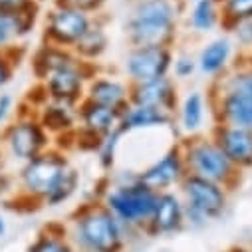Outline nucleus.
<instances>
[{"label":"nucleus","mask_w":252,"mask_h":252,"mask_svg":"<svg viewBox=\"0 0 252 252\" xmlns=\"http://www.w3.org/2000/svg\"><path fill=\"white\" fill-rule=\"evenodd\" d=\"M54 147V139L34 111H18L0 129V151L10 163L22 165Z\"/></svg>","instance_id":"423d86ee"},{"label":"nucleus","mask_w":252,"mask_h":252,"mask_svg":"<svg viewBox=\"0 0 252 252\" xmlns=\"http://www.w3.org/2000/svg\"><path fill=\"white\" fill-rule=\"evenodd\" d=\"M179 88L175 84V78L165 76L153 82L129 86V103L131 105H143L167 111L177 117L179 109Z\"/></svg>","instance_id":"4468645a"},{"label":"nucleus","mask_w":252,"mask_h":252,"mask_svg":"<svg viewBox=\"0 0 252 252\" xmlns=\"http://www.w3.org/2000/svg\"><path fill=\"white\" fill-rule=\"evenodd\" d=\"M242 56H244V58L250 62V64H252V54H242Z\"/></svg>","instance_id":"ea45409f"},{"label":"nucleus","mask_w":252,"mask_h":252,"mask_svg":"<svg viewBox=\"0 0 252 252\" xmlns=\"http://www.w3.org/2000/svg\"><path fill=\"white\" fill-rule=\"evenodd\" d=\"M36 117L44 125V129L50 133V137L54 141L64 139V137H72L78 129V109H76V105L46 99L36 109Z\"/></svg>","instance_id":"a211bd4d"},{"label":"nucleus","mask_w":252,"mask_h":252,"mask_svg":"<svg viewBox=\"0 0 252 252\" xmlns=\"http://www.w3.org/2000/svg\"><path fill=\"white\" fill-rule=\"evenodd\" d=\"M207 111H209V99L205 97V94L203 92H189L179 101V109H177L181 131L187 137L199 135L203 123H205Z\"/></svg>","instance_id":"5701e85b"},{"label":"nucleus","mask_w":252,"mask_h":252,"mask_svg":"<svg viewBox=\"0 0 252 252\" xmlns=\"http://www.w3.org/2000/svg\"><path fill=\"white\" fill-rule=\"evenodd\" d=\"M8 165V157L0 151V199H6L8 195L16 193V173H12Z\"/></svg>","instance_id":"473e14b6"},{"label":"nucleus","mask_w":252,"mask_h":252,"mask_svg":"<svg viewBox=\"0 0 252 252\" xmlns=\"http://www.w3.org/2000/svg\"><path fill=\"white\" fill-rule=\"evenodd\" d=\"M185 175H187V169H185L181 145L177 141L159 159H155L149 167H145L143 171H139L137 173V179L147 189H151L153 193L159 195V193L173 191L175 187H179L181 181L185 179Z\"/></svg>","instance_id":"9b49d317"},{"label":"nucleus","mask_w":252,"mask_h":252,"mask_svg":"<svg viewBox=\"0 0 252 252\" xmlns=\"http://www.w3.org/2000/svg\"><path fill=\"white\" fill-rule=\"evenodd\" d=\"M18 32H16V22L8 14H0V48H10L16 46Z\"/></svg>","instance_id":"f704fd0d"},{"label":"nucleus","mask_w":252,"mask_h":252,"mask_svg":"<svg viewBox=\"0 0 252 252\" xmlns=\"http://www.w3.org/2000/svg\"><path fill=\"white\" fill-rule=\"evenodd\" d=\"M78 129L97 141L119 127V119L123 113L109 109L105 105L94 103L90 99H82L78 103Z\"/></svg>","instance_id":"dca6fc26"},{"label":"nucleus","mask_w":252,"mask_h":252,"mask_svg":"<svg viewBox=\"0 0 252 252\" xmlns=\"http://www.w3.org/2000/svg\"><path fill=\"white\" fill-rule=\"evenodd\" d=\"M220 6L217 0H195L189 10V26L197 34H211L220 26Z\"/></svg>","instance_id":"393cba45"},{"label":"nucleus","mask_w":252,"mask_h":252,"mask_svg":"<svg viewBox=\"0 0 252 252\" xmlns=\"http://www.w3.org/2000/svg\"><path fill=\"white\" fill-rule=\"evenodd\" d=\"M54 6H68L82 12H88L92 16L103 14V8L107 6V0H52Z\"/></svg>","instance_id":"2f4dec72"},{"label":"nucleus","mask_w":252,"mask_h":252,"mask_svg":"<svg viewBox=\"0 0 252 252\" xmlns=\"http://www.w3.org/2000/svg\"><path fill=\"white\" fill-rule=\"evenodd\" d=\"M109 48V36L105 30V18L99 14L94 18L88 32L74 46V54L86 64H97Z\"/></svg>","instance_id":"4be33fe9"},{"label":"nucleus","mask_w":252,"mask_h":252,"mask_svg":"<svg viewBox=\"0 0 252 252\" xmlns=\"http://www.w3.org/2000/svg\"><path fill=\"white\" fill-rule=\"evenodd\" d=\"M78 187H80V173H78V169L74 165H70L64 173H62L58 183L54 185V189L50 191V195L46 197L44 205L46 207H60V205L68 203L76 195Z\"/></svg>","instance_id":"bb28decb"},{"label":"nucleus","mask_w":252,"mask_h":252,"mask_svg":"<svg viewBox=\"0 0 252 252\" xmlns=\"http://www.w3.org/2000/svg\"><path fill=\"white\" fill-rule=\"evenodd\" d=\"M187 175H195L234 191L240 185L242 171L236 169L211 135H191L179 141Z\"/></svg>","instance_id":"20e7f679"},{"label":"nucleus","mask_w":252,"mask_h":252,"mask_svg":"<svg viewBox=\"0 0 252 252\" xmlns=\"http://www.w3.org/2000/svg\"><path fill=\"white\" fill-rule=\"evenodd\" d=\"M14 109H16V99L12 94L0 92V129L14 117Z\"/></svg>","instance_id":"c9c22d12"},{"label":"nucleus","mask_w":252,"mask_h":252,"mask_svg":"<svg viewBox=\"0 0 252 252\" xmlns=\"http://www.w3.org/2000/svg\"><path fill=\"white\" fill-rule=\"evenodd\" d=\"M32 4H38V2L36 0H0V14L14 16Z\"/></svg>","instance_id":"e433bc0d"},{"label":"nucleus","mask_w":252,"mask_h":252,"mask_svg":"<svg viewBox=\"0 0 252 252\" xmlns=\"http://www.w3.org/2000/svg\"><path fill=\"white\" fill-rule=\"evenodd\" d=\"M173 58H175L173 48H157V46L129 48L123 58V74L127 78L129 86L153 82L171 74Z\"/></svg>","instance_id":"9d476101"},{"label":"nucleus","mask_w":252,"mask_h":252,"mask_svg":"<svg viewBox=\"0 0 252 252\" xmlns=\"http://www.w3.org/2000/svg\"><path fill=\"white\" fill-rule=\"evenodd\" d=\"M207 99L213 123L252 131V97L234 92L209 90Z\"/></svg>","instance_id":"f8f14e48"},{"label":"nucleus","mask_w":252,"mask_h":252,"mask_svg":"<svg viewBox=\"0 0 252 252\" xmlns=\"http://www.w3.org/2000/svg\"><path fill=\"white\" fill-rule=\"evenodd\" d=\"M70 165L72 163H70L66 151H60L56 147H52V149L44 151L42 155L18 165L14 197L24 199L28 203L44 205V201L54 189V185L58 183L62 173H64Z\"/></svg>","instance_id":"39448f33"},{"label":"nucleus","mask_w":252,"mask_h":252,"mask_svg":"<svg viewBox=\"0 0 252 252\" xmlns=\"http://www.w3.org/2000/svg\"><path fill=\"white\" fill-rule=\"evenodd\" d=\"M95 16L68 8V6H54L48 10L44 28H42V44L60 46L74 50V46L82 40V36L88 32Z\"/></svg>","instance_id":"6e6552de"},{"label":"nucleus","mask_w":252,"mask_h":252,"mask_svg":"<svg viewBox=\"0 0 252 252\" xmlns=\"http://www.w3.org/2000/svg\"><path fill=\"white\" fill-rule=\"evenodd\" d=\"M121 129L117 127L115 131H111L109 135H105L97 147V161H99V167L103 171H111L113 165H115V157H117V149H119V143H121Z\"/></svg>","instance_id":"c756f323"},{"label":"nucleus","mask_w":252,"mask_h":252,"mask_svg":"<svg viewBox=\"0 0 252 252\" xmlns=\"http://www.w3.org/2000/svg\"><path fill=\"white\" fill-rule=\"evenodd\" d=\"M215 92H234V94H242L252 97V64L240 54V60L236 64H230V68L215 78L211 82V88Z\"/></svg>","instance_id":"b1692460"},{"label":"nucleus","mask_w":252,"mask_h":252,"mask_svg":"<svg viewBox=\"0 0 252 252\" xmlns=\"http://www.w3.org/2000/svg\"><path fill=\"white\" fill-rule=\"evenodd\" d=\"M232 52H234V44L228 36H220L211 40L199 54L197 58V68L203 76L215 80L219 76H222L230 64H232Z\"/></svg>","instance_id":"6ab92c4d"},{"label":"nucleus","mask_w":252,"mask_h":252,"mask_svg":"<svg viewBox=\"0 0 252 252\" xmlns=\"http://www.w3.org/2000/svg\"><path fill=\"white\" fill-rule=\"evenodd\" d=\"M220 6V26L228 32L234 24L252 18V0H217Z\"/></svg>","instance_id":"cd10ccee"},{"label":"nucleus","mask_w":252,"mask_h":252,"mask_svg":"<svg viewBox=\"0 0 252 252\" xmlns=\"http://www.w3.org/2000/svg\"><path fill=\"white\" fill-rule=\"evenodd\" d=\"M78 60L80 58L74 54V50L50 46V44H40L32 54L30 68H32V74H34L36 82L42 84L50 74H54L60 68H66V66L74 64V62H78Z\"/></svg>","instance_id":"aec40b11"},{"label":"nucleus","mask_w":252,"mask_h":252,"mask_svg":"<svg viewBox=\"0 0 252 252\" xmlns=\"http://www.w3.org/2000/svg\"><path fill=\"white\" fill-rule=\"evenodd\" d=\"M101 201L125 226V230L143 234L155 209L157 193H153L137 179V173L125 171L107 187Z\"/></svg>","instance_id":"7ed1b4c3"},{"label":"nucleus","mask_w":252,"mask_h":252,"mask_svg":"<svg viewBox=\"0 0 252 252\" xmlns=\"http://www.w3.org/2000/svg\"><path fill=\"white\" fill-rule=\"evenodd\" d=\"M20 60H22V48L20 46L0 48V92L12 82Z\"/></svg>","instance_id":"c85d7f7f"},{"label":"nucleus","mask_w":252,"mask_h":252,"mask_svg":"<svg viewBox=\"0 0 252 252\" xmlns=\"http://www.w3.org/2000/svg\"><path fill=\"white\" fill-rule=\"evenodd\" d=\"M26 252H76V246L72 244L66 228L62 226H46L34 242L28 246Z\"/></svg>","instance_id":"a878e982"},{"label":"nucleus","mask_w":252,"mask_h":252,"mask_svg":"<svg viewBox=\"0 0 252 252\" xmlns=\"http://www.w3.org/2000/svg\"><path fill=\"white\" fill-rule=\"evenodd\" d=\"M187 2H195V0H187Z\"/></svg>","instance_id":"a19ab883"},{"label":"nucleus","mask_w":252,"mask_h":252,"mask_svg":"<svg viewBox=\"0 0 252 252\" xmlns=\"http://www.w3.org/2000/svg\"><path fill=\"white\" fill-rule=\"evenodd\" d=\"M179 195L185 205V224L191 228H203L226 213L230 191L207 179L185 175L179 185Z\"/></svg>","instance_id":"0eeeda50"},{"label":"nucleus","mask_w":252,"mask_h":252,"mask_svg":"<svg viewBox=\"0 0 252 252\" xmlns=\"http://www.w3.org/2000/svg\"><path fill=\"white\" fill-rule=\"evenodd\" d=\"M171 123H175V115L167 111L143 107V105H129L119 119V129L125 135V133L145 131V129H155V127H169Z\"/></svg>","instance_id":"412c9836"},{"label":"nucleus","mask_w":252,"mask_h":252,"mask_svg":"<svg viewBox=\"0 0 252 252\" xmlns=\"http://www.w3.org/2000/svg\"><path fill=\"white\" fill-rule=\"evenodd\" d=\"M226 252H252V248H250V246H232V248L226 250Z\"/></svg>","instance_id":"58836bf2"},{"label":"nucleus","mask_w":252,"mask_h":252,"mask_svg":"<svg viewBox=\"0 0 252 252\" xmlns=\"http://www.w3.org/2000/svg\"><path fill=\"white\" fill-rule=\"evenodd\" d=\"M209 135L236 169L242 173L252 169V131L213 123Z\"/></svg>","instance_id":"2eb2a0df"},{"label":"nucleus","mask_w":252,"mask_h":252,"mask_svg":"<svg viewBox=\"0 0 252 252\" xmlns=\"http://www.w3.org/2000/svg\"><path fill=\"white\" fill-rule=\"evenodd\" d=\"M70 220V240L84 252H123L127 246L129 232L101 199L80 205Z\"/></svg>","instance_id":"f03ea898"},{"label":"nucleus","mask_w":252,"mask_h":252,"mask_svg":"<svg viewBox=\"0 0 252 252\" xmlns=\"http://www.w3.org/2000/svg\"><path fill=\"white\" fill-rule=\"evenodd\" d=\"M4 234H6V220H4L2 213H0V238H2Z\"/></svg>","instance_id":"4c0bfd02"},{"label":"nucleus","mask_w":252,"mask_h":252,"mask_svg":"<svg viewBox=\"0 0 252 252\" xmlns=\"http://www.w3.org/2000/svg\"><path fill=\"white\" fill-rule=\"evenodd\" d=\"M197 58H193L191 54H187V52H181V54H175L173 58V76L175 80H189V78H193V74L197 72Z\"/></svg>","instance_id":"7c9ffc66"},{"label":"nucleus","mask_w":252,"mask_h":252,"mask_svg":"<svg viewBox=\"0 0 252 252\" xmlns=\"http://www.w3.org/2000/svg\"><path fill=\"white\" fill-rule=\"evenodd\" d=\"M185 205L177 191H165L157 195L155 209L143 230L147 236H171L185 228Z\"/></svg>","instance_id":"ddd939ff"},{"label":"nucleus","mask_w":252,"mask_h":252,"mask_svg":"<svg viewBox=\"0 0 252 252\" xmlns=\"http://www.w3.org/2000/svg\"><path fill=\"white\" fill-rule=\"evenodd\" d=\"M95 74H97L95 64H86V62L78 60L74 64H70L66 68H60L54 74H50L40 86L44 90L46 99L78 107V103L86 97L88 82Z\"/></svg>","instance_id":"1a4fd4ad"},{"label":"nucleus","mask_w":252,"mask_h":252,"mask_svg":"<svg viewBox=\"0 0 252 252\" xmlns=\"http://www.w3.org/2000/svg\"><path fill=\"white\" fill-rule=\"evenodd\" d=\"M228 32H230V34L234 36V40L238 42L242 54H252V18L234 24Z\"/></svg>","instance_id":"72a5a7b5"},{"label":"nucleus","mask_w":252,"mask_h":252,"mask_svg":"<svg viewBox=\"0 0 252 252\" xmlns=\"http://www.w3.org/2000/svg\"><path fill=\"white\" fill-rule=\"evenodd\" d=\"M187 0H133L125 20L129 48H175Z\"/></svg>","instance_id":"f257e3e1"},{"label":"nucleus","mask_w":252,"mask_h":252,"mask_svg":"<svg viewBox=\"0 0 252 252\" xmlns=\"http://www.w3.org/2000/svg\"><path fill=\"white\" fill-rule=\"evenodd\" d=\"M94 103L105 105L109 109H115L123 113L131 103H129V84L113 76H101L95 74L88 86H86V97Z\"/></svg>","instance_id":"f3484780"}]
</instances>
